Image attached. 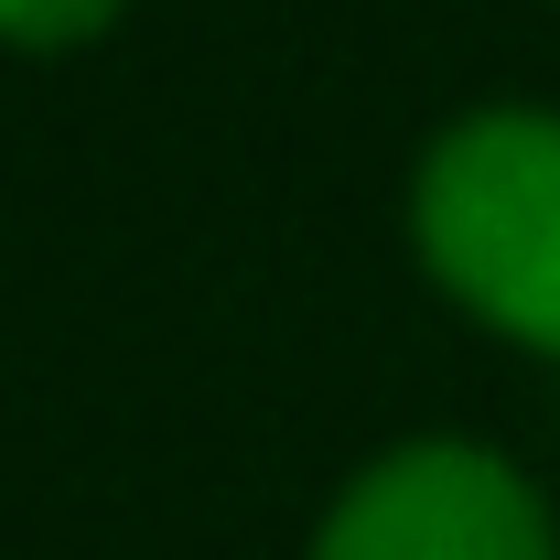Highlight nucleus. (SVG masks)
<instances>
[{
  "instance_id": "1",
  "label": "nucleus",
  "mask_w": 560,
  "mask_h": 560,
  "mask_svg": "<svg viewBox=\"0 0 560 560\" xmlns=\"http://www.w3.org/2000/svg\"><path fill=\"white\" fill-rule=\"evenodd\" d=\"M420 259L495 335L560 355V119L495 108L420 162Z\"/></svg>"
},
{
  "instance_id": "2",
  "label": "nucleus",
  "mask_w": 560,
  "mask_h": 560,
  "mask_svg": "<svg viewBox=\"0 0 560 560\" xmlns=\"http://www.w3.org/2000/svg\"><path fill=\"white\" fill-rule=\"evenodd\" d=\"M313 560H550V517L495 453L410 442L366 486H346Z\"/></svg>"
},
{
  "instance_id": "3",
  "label": "nucleus",
  "mask_w": 560,
  "mask_h": 560,
  "mask_svg": "<svg viewBox=\"0 0 560 560\" xmlns=\"http://www.w3.org/2000/svg\"><path fill=\"white\" fill-rule=\"evenodd\" d=\"M119 0H0V44H86Z\"/></svg>"
}]
</instances>
